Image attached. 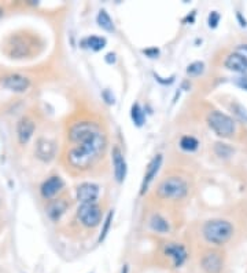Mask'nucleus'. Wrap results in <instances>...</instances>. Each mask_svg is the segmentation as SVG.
<instances>
[{
	"label": "nucleus",
	"instance_id": "obj_1",
	"mask_svg": "<svg viewBox=\"0 0 247 273\" xmlns=\"http://www.w3.org/2000/svg\"><path fill=\"white\" fill-rule=\"evenodd\" d=\"M69 140L73 147L69 149V164L77 170L92 167L107 147V137L95 121H78L69 130Z\"/></svg>",
	"mask_w": 247,
	"mask_h": 273
},
{
	"label": "nucleus",
	"instance_id": "obj_2",
	"mask_svg": "<svg viewBox=\"0 0 247 273\" xmlns=\"http://www.w3.org/2000/svg\"><path fill=\"white\" fill-rule=\"evenodd\" d=\"M203 238L216 245L225 244L233 235V226L225 219H210L203 225Z\"/></svg>",
	"mask_w": 247,
	"mask_h": 273
},
{
	"label": "nucleus",
	"instance_id": "obj_3",
	"mask_svg": "<svg viewBox=\"0 0 247 273\" xmlns=\"http://www.w3.org/2000/svg\"><path fill=\"white\" fill-rule=\"evenodd\" d=\"M188 183L177 175H172L161 181L158 185L157 195L166 200H181L188 195Z\"/></svg>",
	"mask_w": 247,
	"mask_h": 273
},
{
	"label": "nucleus",
	"instance_id": "obj_4",
	"mask_svg": "<svg viewBox=\"0 0 247 273\" xmlns=\"http://www.w3.org/2000/svg\"><path fill=\"white\" fill-rule=\"evenodd\" d=\"M207 124L214 133L222 138H229L236 131L232 118L220 111H213L207 115Z\"/></svg>",
	"mask_w": 247,
	"mask_h": 273
},
{
	"label": "nucleus",
	"instance_id": "obj_5",
	"mask_svg": "<svg viewBox=\"0 0 247 273\" xmlns=\"http://www.w3.org/2000/svg\"><path fill=\"white\" fill-rule=\"evenodd\" d=\"M77 218L85 228H96L102 222V209L98 203L80 204Z\"/></svg>",
	"mask_w": 247,
	"mask_h": 273
},
{
	"label": "nucleus",
	"instance_id": "obj_6",
	"mask_svg": "<svg viewBox=\"0 0 247 273\" xmlns=\"http://www.w3.org/2000/svg\"><path fill=\"white\" fill-rule=\"evenodd\" d=\"M1 86L10 91H15V92H25V91L30 87V80L24 75L20 73H11V75H6L1 77L0 80Z\"/></svg>",
	"mask_w": 247,
	"mask_h": 273
},
{
	"label": "nucleus",
	"instance_id": "obj_7",
	"mask_svg": "<svg viewBox=\"0 0 247 273\" xmlns=\"http://www.w3.org/2000/svg\"><path fill=\"white\" fill-rule=\"evenodd\" d=\"M99 186L92 182H84L81 185L77 186L75 195H77V200L81 204L87 203H96V200L99 199Z\"/></svg>",
	"mask_w": 247,
	"mask_h": 273
},
{
	"label": "nucleus",
	"instance_id": "obj_8",
	"mask_svg": "<svg viewBox=\"0 0 247 273\" xmlns=\"http://www.w3.org/2000/svg\"><path fill=\"white\" fill-rule=\"evenodd\" d=\"M162 160H164L162 154H157V156L152 157V160L148 163L147 170H146V174H144L143 181H142V186H140V195H144V193L148 190L151 182L154 181V178L157 177L158 171H159V168L162 166Z\"/></svg>",
	"mask_w": 247,
	"mask_h": 273
},
{
	"label": "nucleus",
	"instance_id": "obj_9",
	"mask_svg": "<svg viewBox=\"0 0 247 273\" xmlns=\"http://www.w3.org/2000/svg\"><path fill=\"white\" fill-rule=\"evenodd\" d=\"M56 153V145L54 141L48 138H39L36 142V149L34 154L36 157L41 161H51L55 157Z\"/></svg>",
	"mask_w": 247,
	"mask_h": 273
},
{
	"label": "nucleus",
	"instance_id": "obj_10",
	"mask_svg": "<svg viewBox=\"0 0 247 273\" xmlns=\"http://www.w3.org/2000/svg\"><path fill=\"white\" fill-rule=\"evenodd\" d=\"M111 161H113V170H114V178L118 183H123L126 177V161L124 157V153L118 147L113 148L111 152Z\"/></svg>",
	"mask_w": 247,
	"mask_h": 273
},
{
	"label": "nucleus",
	"instance_id": "obj_11",
	"mask_svg": "<svg viewBox=\"0 0 247 273\" xmlns=\"http://www.w3.org/2000/svg\"><path fill=\"white\" fill-rule=\"evenodd\" d=\"M165 254L171 257L174 268H180L187 261V250L183 244L178 243H166L165 245Z\"/></svg>",
	"mask_w": 247,
	"mask_h": 273
},
{
	"label": "nucleus",
	"instance_id": "obj_12",
	"mask_svg": "<svg viewBox=\"0 0 247 273\" xmlns=\"http://www.w3.org/2000/svg\"><path fill=\"white\" fill-rule=\"evenodd\" d=\"M63 185H65V183H63V180H62L61 177H58V175L49 177V178L46 180V181L43 182V185H41V196L44 197V199H52L55 195H58V193L61 192Z\"/></svg>",
	"mask_w": 247,
	"mask_h": 273
},
{
	"label": "nucleus",
	"instance_id": "obj_13",
	"mask_svg": "<svg viewBox=\"0 0 247 273\" xmlns=\"http://www.w3.org/2000/svg\"><path fill=\"white\" fill-rule=\"evenodd\" d=\"M34 130H36V124L30 118H22L17 124V137L20 141L21 145L27 144L30 138L33 137Z\"/></svg>",
	"mask_w": 247,
	"mask_h": 273
},
{
	"label": "nucleus",
	"instance_id": "obj_14",
	"mask_svg": "<svg viewBox=\"0 0 247 273\" xmlns=\"http://www.w3.org/2000/svg\"><path fill=\"white\" fill-rule=\"evenodd\" d=\"M222 257L217 251H207L200 261V265L207 273H219L222 269Z\"/></svg>",
	"mask_w": 247,
	"mask_h": 273
},
{
	"label": "nucleus",
	"instance_id": "obj_15",
	"mask_svg": "<svg viewBox=\"0 0 247 273\" xmlns=\"http://www.w3.org/2000/svg\"><path fill=\"white\" fill-rule=\"evenodd\" d=\"M226 69L232 70V72H238V73H247V56L240 54V53H232L226 57L225 62Z\"/></svg>",
	"mask_w": 247,
	"mask_h": 273
},
{
	"label": "nucleus",
	"instance_id": "obj_16",
	"mask_svg": "<svg viewBox=\"0 0 247 273\" xmlns=\"http://www.w3.org/2000/svg\"><path fill=\"white\" fill-rule=\"evenodd\" d=\"M68 210V203L65 200H52L51 203L48 204L47 207V214L49 219L52 221H58L59 218L65 214V211Z\"/></svg>",
	"mask_w": 247,
	"mask_h": 273
},
{
	"label": "nucleus",
	"instance_id": "obj_17",
	"mask_svg": "<svg viewBox=\"0 0 247 273\" xmlns=\"http://www.w3.org/2000/svg\"><path fill=\"white\" fill-rule=\"evenodd\" d=\"M150 228L154 232H157V233H162V235H165V233H168V232L171 231L169 222H168L162 215H159V214H154V215H151Z\"/></svg>",
	"mask_w": 247,
	"mask_h": 273
},
{
	"label": "nucleus",
	"instance_id": "obj_18",
	"mask_svg": "<svg viewBox=\"0 0 247 273\" xmlns=\"http://www.w3.org/2000/svg\"><path fill=\"white\" fill-rule=\"evenodd\" d=\"M96 21H98V25L102 29H104L106 32H114L116 30L114 22H113L111 17H110L106 10H100L99 11V14L96 17Z\"/></svg>",
	"mask_w": 247,
	"mask_h": 273
},
{
	"label": "nucleus",
	"instance_id": "obj_19",
	"mask_svg": "<svg viewBox=\"0 0 247 273\" xmlns=\"http://www.w3.org/2000/svg\"><path fill=\"white\" fill-rule=\"evenodd\" d=\"M130 118H132V121L136 127H142L146 123V113H144L143 108L137 102L133 104L130 108Z\"/></svg>",
	"mask_w": 247,
	"mask_h": 273
},
{
	"label": "nucleus",
	"instance_id": "obj_20",
	"mask_svg": "<svg viewBox=\"0 0 247 273\" xmlns=\"http://www.w3.org/2000/svg\"><path fill=\"white\" fill-rule=\"evenodd\" d=\"M82 44L88 49L94 50V51H100L106 46V39L100 37V36H89V37L82 40Z\"/></svg>",
	"mask_w": 247,
	"mask_h": 273
},
{
	"label": "nucleus",
	"instance_id": "obj_21",
	"mask_svg": "<svg viewBox=\"0 0 247 273\" xmlns=\"http://www.w3.org/2000/svg\"><path fill=\"white\" fill-rule=\"evenodd\" d=\"M180 148L185 152H195L199 148V141L191 135H184L180 140Z\"/></svg>",
	"mask_w": 247,
	"mask_h": 273
},
{
	"label": "nucleus",
	"instance_id": "obj_22",
	"mask_svg": "<svg viewBox=\"0 0 247 273\" xmlns=\"http://www.w3.org/2000/svg\"><path fill=\"white\" fill-rule=\"evenodd\" d=\"M214 151H216V153L217 156L220 157H224V159H228L229 156H232L233 153V149L229 145H226V144H216V147H214Z\"/></svg>",
	"mask_w": 247,
	"mask_h": 273
},
{
	"label": "nucleus",
	"instance_id": "obj_23",
	"mask_svg": "<svg viewBox=\"0 0 247 273\" xmlns=\"http://www.w3.org/2000/svg\"><path fill=\"white\" fill-rule=\"evenodd\" d=\"M113 217H114V212L110 211L109 214H107V217H106V219H104V222H103L102 232H100V236L98 239L99 243H102L103 240L106 239V236H107V233H109L110 231V226H111V222H113Z\"/></svg>",
	"mask_w": 247,
	"mask_h": 273
},
{
	"label": "nucleus",
	"instance_id": "obj_24",
	"mask_svg": "<svg viewBox=\"0 0 247 273\" xmlns=\"http://www.w3.org/2000/svg\"><path fill=\"white\" fill-rule=\"evenodd\" d=\"M203 70H205V63L197 61V62H192L191 65H188L187 73L191 75V76H199V75L203 73Z\"/></svg>",
	"mask_w": 247,
	"mask_h": 273
},
{
	"label": "nucleus",
	"instance_id": "obj_25",
	"mask_svg": "<svg viewBox=\"0 0 247 273\" xmlns=\"http://www.w3.org/2000/svg\"><path fill=\"white\" fill-rule=\"evenodd\" d=\"M232 111L242 121L247 123V109L245 106L239 105V104H232Z\"/></svg>",
	"mask_w": 247,
	"mask_h": 273
},
{
	"label": "nucleus",
	"instance_id": "obj_26",
	"mask_svg": "<svg viewBox=\"0 0 247 273\" xmlns=\"http://www.w3.org/2000/svg\"><path fill=\"white\" fill-rule=\"evenodd\" d=\"M219 22H220V14L217 13V11H212V13L209 14V27H210V28H217Z\"/></svg>",
	"mask_w": 247,
	"mask_h": 273
},
{
	"label": "nucleus",
	"instance_id": "obj_27",
	"mask_svg": "<svg viewBox=\"0 0 247 273\" xmlns=\"http://www.w3.org/2000/svg\"><path fill=\"white\" fill-rule=\"evenodd\" d=\"M235 84H236L238 87H240L242 90L247 91V76L238 77V79L235 80Z\"/></svg>",
	"mask_w": 247,
	"mask_h": 273
},
{
	"label": "nucleus",
	"instance_id": "obj_28",
	"mask_svg": "<svg viewBox=\"0 0 247 273\" xmlns=\"http://www.w3.org/2000/svg\"><path fill=\"white\" fill-rule=\"evenodd\" d=\"M143 53H144V54H147V56H150L151 58H154V57H157V56H158V50H157V49L144 50Z\"/></svg>",
	"mask_w": 247,
	"mask_h": 273
},
{
	"label": "nucleus",
	"instance_id": "obj_29",
	"mask_svg": "<svg viewBox=\"0 0 247 273\" xmlns=\"http://www.w3.org/2000/svg\"><path fill=\"white\" fill-rule=\"evenodd\" d=\"M106 61H107L109 63L116 62V54H113V53L107 54V56H106Z\"/></svg>",
	"mask_w": 247,
	"mask_h": 273
},
{
	"label": "nucleus",
	"instance_id": "obj_30",
	"mask_svg": "<svg viewBox=\"0 0 247 273\" xmlns=\"http://www.w3.org/2000/svg\"><path fill=\"white\" fill-rule=\"evenodd\" d=\"M238 18H239L240 22H242V24H240V25H242V27H245V28H246V27H247V24H246V21H243V20H242V14H240V13H238Z\"/></svg>",
	"mask_w": 247,
	"mask_h": 273
},
{
	"label": "nucleus",
	"instance_id": "obj_31",
	"mask_svg": "<svg viewBox=\"0 0 247 273\" xmlns=\"http://www.w3.org/2000/svg\"><path fill=\"white\" fill-rule=\"evenodd\" d=\"M128 271H129V268H128V265H125L123 268V272L121 273H128Z\"/></svg>",
	"mask_w": 247,
	"mask_h": 273
}]
</instances>
